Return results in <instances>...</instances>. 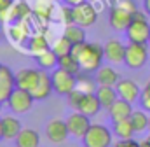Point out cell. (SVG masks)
Segmentation results:
<instances>
[{
  "mask_svg": "<svg viewBox=\"0 0 150 147\" xmlns=\"http://www.w3.org/2000/svg\"><path fill=\"white\" fill-rule=\"evenodd\" d=\"M65 2H67V4H68V5H79V4H82V2H86V0H65Z\"/></svg>",
  "mask_w": 150,
  "mask_h": 147,
  "instance_id": "obj_37",
  "label": "cell"
},
{
  "mask_svg": "<svg viewBox=\"0 0 150 147\" xmlns=\"http://www.w3.org/2000/svg\"><path fill=\"white\" fill-rule=\"evenodd\" d=\"M145 11H147V14L150 16V0H145Z\"/></svg>",
  "mask_w": 150,
  "mask_h": 147,
  "instance_id": "obj_38",
  "label": "cell"
},
{
  "mask_svg": "<svg viewBox=\"0 0 150 147\" xmlns=\"http://www.w3.org/2000/svg\"><path fill=\"white\" fill-rule=\"evenodd\" d=\"M45 135H47V140L51 144H54V146H59V144L67 142V138L70 135L67 121H63V119H51L45 124Z\"/></svg>",
  "mask_w": 150,
  "mask_h": 147,
  "instance_id": "obj_9",
  "label": "cell"
},
{
  "mask_svg": "<svg viewBox=\"0 0 150 147\" xmlns=\"http://www.w3.org/2000/svg\"><path fill=\"white\" fill-rule=\"evenodd\" d=\"M0 35H2V28H0Z\"/></svg>",
  "mask_w": 150,
  "mask_h": 147,
  "instance_id": "obj_45",
  "label": "cell"
},
{
  "mask_svg": "<svg viewBox=\"0 0 150 147\" xmlns=\"http://www.w3.org/2000/svg\"><path fill=\"white\" fill-rule=\"evenodd\" d=\"M28 49H30L32 54L37 56V54L47 51V49H51V47H49V42H47V39L44 35H33L30 39V42H28Z\"/></svg>",
  "mask_w": 150,
  "mask_h": 147,
  "instance_id": "obj_29",
  "label": "cell"
},
{
  "mask_svg": "<svg viewBox=\"0 0 150 147\" xmlns=\"http://www.w3.org/2000/svg\"><path fill=\"white\" fill-rule=\"evenodd\" d=\"M0 65H2V63H0Z\"/></svg>",
  "mask_w": 150,
  "mask_h": 147,
  "instance_id": "obj_47",
  "label": "cell"
},
{
  "mask_svg": "<svg viewBox=\"0 0 150 147\" xmlns=\"http://www.w3.org/2000/svg\"><path fill=\"white\" fill-rule=\"evenodd\" d=\"M40 146V135L32 128H23L19 135L16 137V147H38Z\"/></svg>",
  "mask_w": 150,
  "mask_h": 147,
  "instance_id": "obj_20",
  "label": "cell"
},
{
  "mask_svg": "<svg viewBox=\"0 0 150 147\" xmlns=\"http://www.w3.org/2000/svg\"><path fill=\"white\" fill-rule=\"evenodd\" d=\"M147 140H149V142H150V131H149V137H147Z\"/></svg>",
  "mask_w": 150,
  "mask_h": 147,
  "instance_id": "obj_42",
  "label": "cell"
},
{
  "mask_svg": "<svg viewBox=\"0 0 150 147\" xmlns=\"http://www.w3.org/2000/svg\"><path fill=\"white\" fill-rule=\"evenodd\" d=\"M112 133L105 124H98V123H93L91 128L87 130V133L84 135L82 138V144L84 147H112Z\"/></svg>",
  "mask_w": 150,
  "mask_h": 147,
  "instance_id": "obj_2",
  "label": "cell"
},
{
  "mask_svg": "<svg viewBox=\"0 0 150 147\" xmlns=\"http://www.w3.org/2000/svg\"><path fill=\"white\" fill-rule=\"evenodd\" d=\"M149 60V47L147 44H136V42H129L126 46V58L124 63L127 69L131 70H138L142 67H145Z\"/></svg>",
  "mask_w": 150,
  "mask_h": 147,
  "instance_id": "obj_3",
  "label": "cell"
},
{
  "mask_svg": "<svg viewBox=\"0 0 150 147\" xmlns=\"http://www.w3.org/2000/svg\"><path fill=\"white\" fill-rule=\"evenodd\" d=\"M74 16H75V25L82 26V28H89L96 23L98 19V12L94 9V5L91 2H82L74 7Z\"/></svg>",
  "mask_w": 150,
  "mask_h": 147,
  "instance_id": "obj_8",
  "label": "cell"
},
{
  "mask_svg": "<svg viewBox=\"0 0 150 147\" xmlns=\"http://www.w3.org/2000/svg\"><path fill=\"white\" fill-rule=\"evenodd\" d=\"M91 117L82 114L80 110H75L74 114H70L67 117V126H68V131L72 137L77 138H84V135L87 133V130L91 128Z\"/></svg>",
  "mask_w": 150,
  "mask_h": 147,
  "instance_id": "obj_7",
  "label": "cell"
},
{
  "mask_svg": "<svg viewBox=\"0 0 150 147\" xmlns=\"http://www.w3.org/2000/svg\"><path fill=\"white\" fill-rule=\"evenodd\" d=\"M33 100H35V98H33V95H32L30 91L21 89V88H16V89L12 91V95L9 96L7 105H9V109L12 110L14 114H26L28 110L32 109Z\"/></svg>",
  "mask_w": 150,
  "mask_h": 147,
  "instance_id": "obj_6",
  "label": "cell"
},
{
  "mask_svg": "<svg viewBox=\"0 0 150 147\" xmlns=\"http://www.w3.org/2000/svg\"><path fill=\"white\" fill-rule=\"evenodd\" d=\"M54 91L52 88V79H51V74H47L45 70H40V81H38L37 88L33 89V98L35 100H45L51 93Z\"/></svg>",
  "mask_w": 150,
  "mask_h": 147,
  "instance_id": "obj_18",
  "label": "cell"
},
{
  "mask_svg": "<svg viewBox=\"0 0 150 147\" xmlns=\"http://www.w3.org/2000/svg\"><path fill=\"white\" fill-rule=\"evenodd\" d=\"M131 123H133V128L136 133H143L145 130H149V119L150 116H147L143 110H133L131 114Z\"/></svg>",
  "mask_w": 150,
  "mask_h": 147,
  "instance_id": "obj_28",
  "label": "cell"
},
{
  "mask_svg": "<svg viewBox=\"0 0 150 147\" xmlns=\"http://www.w3.org/2000/svg\"><path fill=\"white\" fill-rule=\"evenodd\" d=\"M61 19L65 25H74L75 23V16H74V5H63L61 7Z\"/></svg>",
  "mask_w": 150,
  "mask_h": 147,
  "instance_id": "obj_31",
  "label": "cell"
},
{
  "mask_svg": "<svg viewBox=\"0 0 150 147\" xmlns=\"http://www.w3.org/2000/svg\"><path fill=\"white\" fill-rule=\"evenodd\" d=\"M134 133H136V131H134V128H133L131 119H124V121H117V123H113V135H115L119 140L133 138Z\"/></svg>",
  "mask_w": 150,
  "mask_h": 147,
  "instance_id": "obj_23",
  "label": "cell"
},
{
  "mask_svg": "<svg viewBox=\"0 0 150 147\" xmlns=\"http://www.w3.org/2000/svg\"><path fill=\"white\" fill-rule=\"evenodd\" d=\"M2 128H4V138H7V140H16V137H18L19 131L23 130L19 119L14 117V116H5V117H2Z\"/></svg>",
  "mask_w": 150,
  "mask_h": 147,
  "instance_id": "obj_21",
  "label": "cell"
},
{
  "mask_svg": "<svg viewBox=\"0 0 150 147\" xmlns=\"http://www.w3.org/2000/svg\"><path fill=\"white\" fill-rule=\"evenodd\" d=\"M58 67L63 69V70H67V72L74 74V75H79V74L82 72L77 56H74L72 53H70V54H65V56H59V60H58Z\"/></svg>",
  "mask_w": 150,
  "mask_h": 147,
  "instance_id": "obj_25",
  "label": "cell"
},
{
  "mask_svg": "<svg viewBox=\"0 0 150 147\" xmlns=\"http://www.w3.org/2000/svg\"><path fill=\"white\" fill-rule=\"evenodd\" d=\"M58 56H65V54H70L72 53V49H74V44L67 39V37H61V39H58L56 42H54V46L51 47Z\"/></svg>",
  "mask_w": 150,
  "mask_h": 147,
  "instance_id": "obj_30",
  "label": "cell"
},
{
  "mask_svg": "<svg viewBox=\"0 0 150 147\" xmlns=\"http://www.w3.org/2000/svg\"><path fill=\"white\" fill-rule=\"evenodd\" d=\"M133 18H134L133 12L126 11V9H122V7H119V5H113L112 11H110V16H108V21H110V26H112L113 30H117V32H126L127 26L131 25Z\"/></svg>",
  "mask_w": 150,
  "mask_h": 147,
  "instance_id": "obj_12",
  "label": "cell"
},
{
  "mask_svg": "<svg viewBox=\"0 0 150 147\" xmlns=\"http://www.w3.org/2000/svg\"><path fill=\"white\" fill-rule=\"evenodd\" d=\"M4 138V128H2V119H0V140Z\"/></svg>",
  "mask_w": 150,
  "mask_h": 147,
  "instance_id": "obj_40",
  "label": "cell"
},
{
  "mask_svg": "<svg viewBox=\"0 0 150 147\" xmlns=\"http://www.w3.org/2000/svg\"><path fill=\"white\" fill-rule=\"evenodd\" d=\"M63 37H67L72 44H82V42H86V32H84V28L82 26H79V25H67L65 26V32H63Z\"/></svg>",
  "mask_w": 150,
  "mask_h": 147,
  "instance_id": "obj_27",
  "label": "cell"
},
{
  "mask_svg": "<svg viewBox=\"0 0 150 147\" xmlns=\"http://www.w3.org/2000/svg\"><path fill=\"white\" fill-rule=\"evenodd\" d=\"M16 89V74L9 67L0 65V102H7L12 91Z\"/></svg>",
  "mask_w": 150,
  "mask_h": 147,
  "instance_id": "obj_13",
  "label": "cell"
},
{
  "mask_svg": "<svg viewBox=\"0 0 150 147\" xmlns=\"http://www.w3.org/2000/svg\"><path fill=\"white\" fill-rule=\"evenodd\" d=\"M84 95H86V93H82L80 89H77V88H75L70 95H67V96H68V105H70L72 109L77 110V109H79V103H80V100L84 98Z\"/></svg>",
  "mask_w": 150,
  "mask_h": 147,
  "instance_id": "obj_32",
  "label": "cell"
},
{
  "mask_svg": "<svg viewBox=\"0 0 150 147\" xmlns=\"http://www.w3.org/2000/svg\"><path fill=\"white\" fill-rule=\"evenodd\" d=\"M140 144H142V147H150V142L147 140V138H145V140H142Z\"/></svg>",
  "mask_w": 150,
  "mask_h": 147,
  "instance_id": "obj_39",
  "label": "cell"
},
{
  "mask_svg": "<svg viewBox=\"0 0 150 147\" xmlns=\"http://www.w3.org/2000/svg\"><path fill=\"white\" fill-rule=\"evenodd\" d=\"M103 53H105V60L108 63L120 65V63H124V58H126V46L117 39H110L105 42Z\"/></svg>",
  "mask_w": 150,
  "mask_h": 147,
  "instance_id": "obj_10",
  "label": "cell"
},
{
  "mask_svg": "<svg viewBox=\"0 0 150 147\" xmlns=\"http://www.w3.org/2000/svg\"><path fill=\"white\" fill-rule=\"evenodd\" d=\"M77 89H80L82 93H96L98 89V82L94 77H91L87 72H80L77 75Z\"/></svg>",
  "mask_w": 150,
  "mask_h": 147,
  "instance_id": "obj_24",
  "label": "cell"
},
{
  "mask_svg": "<svg viewBox=\"0 0 150 147\" xmlns=\"http://www.w3.org/2000/svg\"><path fill=\"white\" fill-rule=\"evenodd\" d=\"M117 93H119V98L122 100H127L129 103H134V102H140V95H142V89L140 86L131 81V79H120L115 86Z\"/></svg>",
  "mask_w": 150,
  "mask_h": 147,
  "instance_id": "obj_14",
  "label": "cell"
},
{
  "mask_svg": "<svg viewBox=\"0 0 150 147\" xmlns=\"http://www.w3.org/2000/svg\"><path fill=\"white\" fill-rule=\"evenodd\" d=\"M140 105L145 109V112H150V86H145L140 95Z\"/></svg>",
  "mask_w": 150,
  "mask_h": 147,
  "instance_id": "obj_33",
  "label": "cell"
},
{
  "mask_svg": "<svg viewBox=\"0 0 150 147\" xmlns=\"http://www.w3.org/2000/svg\"><path fill=\"white\" fill-rule=\"evenodd\" d=\"M0 112H2V102H0Z\"/></svg>",
  "mask_w": 150,
  "mask_h": 147,
  "instance_id": "obj_44",
  "label": "cell"
},
{
  "mask_svg": "<svg viewBox=\"0 0 150 147\" xmlns=\"http://www.w3.org/2000/svg\"><path fill=\"white\" fill-rule=\"evenodd\" d=\"M35 60H37V65L40 70H54V69H58V60H59V56L52 51V49H47V51H44V53H40L35 56Z\"/></svg>",
  "mask_w": 150,
  "mask_h": 147,
  "instance_id": "obj_22",
  "label": "cell"
},
{
  "mask_svg": "<svg viewBox=\"0 0 150 147\" xmlns=\"http://www.w3.org/2000/svg\"><path fill=\"white\" fill-rule=\"evenodd\" d=\"M96 96H98L101 107L107 109V110L110 109L113 103L119 100V93H117L115 86H98V89H96Z\"/></svg>",
  "mask_w": 150,
  "mask_h": 147,
  "instance_id": "obj_19",
  "label": "cell"
},
{
  "mask_svg": "<svg viewBox=\"0 0 150 147\" xmlns=\"http://www.w3.org/2000/svg\"><path fill=\"white\" fill-rule=\"evenodd\" d=\"M12 4H14V0H0V18L12 7Z\"/></svg>",
  "mask_w": 150,
  "mask_h": 147,
  "instance_id": "obj_36",
  "label": "cell"
},
{
  "mask_svg": "<svg viewBox=\"0 0 150 147\" xmlns=\"http://www.w3.org/2000/svg\"><path fill=\"white\" fill-rule=\"evenodd\" d=\"M145 86H150V77H149V81H147V84H145Z\"/></svg>",
  "mask_w": 150,
  "mask_h": 147,
  "instance_id": "obj_41",
  "label": "cell"
},
{
  "mask_svg": "<svg viewBox=\"0 0 150 147\" xmlns=\"http://www.w3.org/2000/svg\"><path fill=\"white\" fill-rule=\"evenodd\" d=\"M131 114H133V103H129L127 100H122V98H119L112 107L108 109V116H110L112 123L129 119Z\"/></svg>",
  "mask_w": 150,
  "mask_h": 147,
  "instance_id": "obj_16",
  "label": "cell"
},
{
  "mask_svg": "<svg viewBox=\"0 0 150 147\" xmlns=\"http://www.w3.org/2000/svg\"><path fill=\"white\" fill-rule=\"evenodd\" d=\"M149 131H150V119H149Z\"/></svg>",
  "mask_w": 150,
  "mask_h": 147,
  "instance_id": "obj_43",
  "label": "cell"
},
{
  "mask_svg": "<svg viewBox=\"0 0 150 147\" xmlns=\"http://www.w3.org/2000/svg\"><path fill=\"white\" fill-rule=\"evenodd\" d=\"M72 54L77 56L82 72L93 74L96 72L101 65H103V46H100L98 42H82V44H75L72 49Z\"/></svg>",
  "mask_w": 150,
  "mask_h": 147,
  "instance_id": "obj_1",
  "label": "cell"
},
{
  "mask_svg": "<svg viewBox=\"0 0 150 147\" xmlns=\"http://www.w3.org/2000/svg\"><path fill=\"white\" fill-rule=\"evenodd\" d=\"M38 81H40V69H21L19 72H16V88L33 93Z\"/></svg>",
  "mask_w": 150,
  "mask_h": 147,
  "instance_id": "obj_11",
  "label": "cell"
},
{
  "mask_svg": "<svg viewBox=\"0 0 150 147\" xmlns=\"http://www.w3.org/2000/svg\"><path fill=\"white\" fill-rule=\"evenodd\" d=\"M129 42H136V44H149L150 40V25L147 18H133L131 25L127 26V30L124 32Z\"/></svg>",
  "mask_w": 150,
  "mask_h": 147,
  "instance_id": "obj_5",
  "label": "cell"
},
{
  "mask_svg": "<svg viewBox=\"0 0 150 147\" xmlns=\"http://www.w3.org/2000/svg\"><path fill=\"white\" fill-rule=\"evenodd\" d=\"M94 79H96L98 86H117V82L120 81V75L110 65H101L94 72Z\"/></svg>",
  "mask_w": 150,
  "mask_h": 147,
  "instance_id": "obj_15",
  "label": "cell"
},
{
  "mask_svg": "<svg viewBox=\"0 0 150 147\" xmlns=\"http://www.w3.org/2000/svg\"><path fill=\"white\" fill-rule=\"evenodd\" d=\"M5 14H9V16H7V19L21 21L23 18H26V16L30 14V7H28V4H25L23 0H21L19 4H16V2H14V4H12V7H11V9H9ZM5 14H4L0 19H4V18H5Z\"/></svg>",
  "mask_w": 150,
  "mask_h": 147,
  "instance_id": "obj_26",
  "label": "cell"
},
{
  "mask_svg": "<svg viewBox=\"0 0 150 147\" xmlns=\"http://www.w3.org/2000/svg\"><path fill=\"white\" fill-rule=\"evenodd\" d=\"M51 79H52V88L58 95H70L77 88V75L67 72L59 67L51 72Z\"/></svg>",
  "mask_w": 150,
  "mask_h": 147,
  "instance_id": "obj_4",
  "label": "cell"
},
{
  "mask_svg": "<svg viewBox=\"0 0 150 147\" xmlns=\"http://www.w3.org/2000/svg\"><path fill=\"white\" fill-rule=\"evenodd\" d=\"M149 44H150V40H149Z\"/></svg>",
  "mask_w": 150,
  "mask_h": 147,
  "instance_id": "obj_46",
  "label": "cell"
},
{
  "mask_svg": "<svg viewBox=\"0 0 150 147\" xmlns=\"http://www.w3.org/2000/svg\"><path fill=\"white\" fill-rule=\"evenodd\" d=\"M112 147H142V144H140V142H136L134 138H124V140L115 142Z\"/></svg>",
  "mask_w": 150,
  "mask_h": 147,
  "instance_id": "obj_35",
  "label": "cell"
},
{
  "mask_svg": "<svg viewBox=\"0 0 150 147\" xmlns=\"http://www.w3.org/2000/svg\"><path fill=\"white\" fill-rule=\"evenodd\" d=\"M101 109H103V107H101V103H100L96 93H87V95H84V98L80 100L77 110H80L82 114H86V116H89V117H94V116L100 114Z\"/></svg>",
  "mask_w": 150,
  "mask_h": 147,
  "instance_id": "obj_17",
  "label": "cell"
},
{
  "mask_svg": "<svg viewBox=\"0 0 150 147\" xmlns=\"http://www.w3.org/2000/svg\"><path fill=\"white\" fill-rule=\"evenodd\" d=\"M115 5H119V7H122V9H126V11H129V12H133V14L138 11L136 4H134L133 0H117Z\"/></svg>",
  "mask_w": 150,
  "mask_h": 147,
  "instance_id": "obj_34",
  "label": "cell"
}]
</instances>
